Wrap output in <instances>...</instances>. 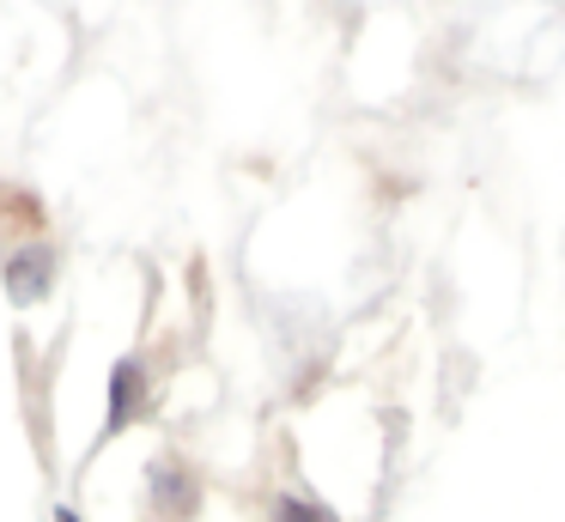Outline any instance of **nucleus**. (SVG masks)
Here are the masks:
<instances>
[{
    "mask_svg": "<svg viewBox=\"0 0 565 522\" xmlns=\"http://www.w3.org/2000/svg\"><path fill=\"white\" fill-rule=\"evenodd\" d=\"M152 498H159V510H164V522H189V510L201 504V492H195V480H189L183 468H177L171 456L152 468Z\"/></svg>",
    "mask_w": 565,
    "mask_h": 522,
    "instance_id": "1",
    "label": "nucleus"
},
{
    "mask_svg": "<svg viewBox=\"0 0 565 522\" xmlns=\"http://www.w3.org/2000/svg\"><path fill=\"white\" fill-rule=\"evenodd\" d=\"M268 522H334V516H329L322 504H310V498H280Z\"/></svg>",
    "mask_w": 565,
    "mask_h": 522,
    "instance_id": "2",
    "label": "nucleus"
},
{
    "mask_svg": "<svg viewBox=\"0 0 565 522\" xmlns=\"http://www.w3.org/2000/svg\"><path fill=\"white\" fill-rule=\"evenodd\" d=\"M55 522H79V516H74V510H62V516H55Z\"/></svg>",
    "mask_w": 565,
    "mask_h": 522,
    "instance_id": "3",
    "label": "nucleus"
}]
</instances>
